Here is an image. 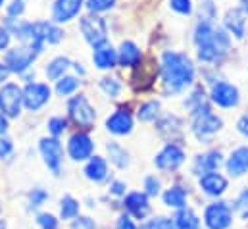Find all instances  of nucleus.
Instances as JSON below:
<instances>
[{"label": "nucleus", "instance_id": "7", "mask_svg": "<svg viewBox=\"0 0 248 229\" xmlns=\"http://www.w3.org/2000/svg\"><path fill=\"white\" fill-rule=\"evenodd\" d=\"M39 147H41V154H43L46 166L52 170L54 175H58L63 160V150L60 141L56 137H52V139H41V145Z\"/></svg>", "mask_w": 248, "mask_h": 229}, {"label": "nucleus", "instance_id": "26", "mask_svg": "<svg viewBox=\"0 0 248 229\" xmlns=\"http://www.w3.org/2000/svg\"><path fill=\"white\" fill-rule=\"evenodd\" d=\"M108 152H110V158H112V162L118 166V168H127L129 166V154H127V150H125L122 145H118V143H108Z\"/></svg>", "mask_w": 248, "mask_h": 229}, {"label": "nucleus", "instance_id": "10", "mask_svg": "<svg viewBox=\"0 0 248 229\" xmlns=\"http://www.w3.org/2000/svg\"><path fill=\"white\" fill-rule=\"evenodd\" d=\"M183 162H185V152H183L181 147H177V145H173V143L166 145V147L158 152V156L154 158V164H156L160 170H177Z\"/></svg>", "mask_w": 248, "mask_h": 229}, {"label": "nucleus", "instance_id": "41", "mask_svg": "<svg viewBox=\"0 0 248 229\" xmlns=\"http://www.w3.org/2000/svg\"><path fill=\"white\" fill-rule=\"evenodd\" d=\"M46 198H48V195H46V191H43V189H35V191L31 193V204H33V206H41Z\"/></svg>", "mask_w": 248, "mask_h": 229}, {"label": "nucleus", "instance_id": "33", "mask_svg": "<svg viewBox=\"0 0 248 229\" xmlns=\"http://www.w3.org/2000/svg\"><path fill=\"white\" fill-rule=\"evenodd\" d=\"M116 4V0H89L87 8L91 14H98V12H106Z\"/></svg>", "mask_w": 248, "mask_h": 229}, {"label": "nucleus", "instance_id": "43", "mask_svg": "<svg viewBox=\"0 0 248 229\" xmlns=\"http://www.w3.org/2000/svg\"><path fill=\"white\" fill-rule=\"evenodd\" d=\"M118 229H137V226L133 224V220L129 216H120L118 220Z\"/></svg>", "mask_w": 248, "mask_h": 229}, {"label": "nucleus", "instance_id": "31", "mask_svg": "<svg viewBox=\"0 0 248 229\" xmlns=\"http://www.w3.org/2000/svg\"><path fill=\"white\" fill-rule=\"evenodd\" d=\"M100 87L104 89V93H106L108 97H118L120 91H122V83H120L118 79H114V77H104V79L100 81Z\"/></svg>", "mask_w": 248, "mask_h": 229}, {"label": "nucleus", "instance_id": "29", "mask_svg": "<svg viewBox=\"0 0 248 229\" xmlns=\"http://www.w3.org/2000/svg\"><path fill=\"white\" fill-rule=\"evenodd\" d=\"M158 110H160V102H156V100L144 102V104L139 108V119H140V121H152V119H156Z\"/></svg>", "mask_w": 248, "mask_h": 229}, {"label": "nucleus", "instance_id": "16", "mask_svg": "<svg viewBox=\"0 0 248 229\" xmlns=\"http://www.w3.org/2000/svg\"><path fill=\"white\" fill-rule=\"evenodd\" d=\"M106 129L114 135H127L133 129V117L127 110H118L106 119Z\"/></svg>", "mask_w": 248, "mask_h": 229}, {"label": "nucleus", "instance_id": "25", "mask_svg": "<svg viewBox=\"0 0 248 229\" xmlns=\"http://www.w3.org/2000/svg\"><path fill=\"white\" fill-rule=\"evenodd\" d=\"M173 224H175V229H198L200 226V220L196 218V214L188 208H183L175 214L173 218Z\"/></svg>", "mask_w": 248, "mask_h": 229}, {"label": "nucleus", "instance_id": "12", "mask_svg": "<svg viewBox=\"0 0 248 229\" xmlns=\"http://www.w3.org/2000/svg\"><path fill=\"white\" fill-rule=\"evenodd\" d=\"M212 100L221 108H233L239 104V89L229 83H217L212 89Z\"/></svg>", "mask_w": 248, "mask_h": 229}, {"label": "nucleus", "instance_id": "14", "mask_svg": "<svg viewBox=\"0 0 248 229\" xmlns=\"http://www.w3.org/2000/svg\"><path fill=\"white\" fill-rule=\"evenodd\" d=\"M198 183H200V189L210 196H221L227 191V179L217 172L204 173Z\"/></svg>", "mask_w": 248, "mask_h": 229}, {"label": "nucleus", "instance_id": "37", "mask_svg": "<svg viewBox=\"0 0 248 229\" xmlns=\"http://www.w3.org/2000/svg\"><path fill=\"white\" fill-rule=\"evenodd\" d=\"M170 6L179 14H190L192 12V2L190 0H170Z\"/></svg>", "mask_w": 248, "mask_h": 229}, {"label": "nucleus", "instance_id": "35", "mask_svg": "<svg viewBox=\"0 0 248 229\" xmlns=\"http://www.w3.org/2000/svg\"><path fill=\"white\" fill-rule=\"evenodd\" d=\"M65 125H67V121H65L63 117H52V119L48 121V131H50L54 137H58L60 133L65 131Z\"/></svg>", "mask_w": 248, "mask_h": 229}, {"label": "nucleus", "instance_id": "48", "mask_svg": "<svg viewBox=\"0 0 248 229\" xmlns=\"http://www.w3.org/2000/svg\"><path fill=\"white\" fill-rule=\"evenodd\" d=\"M8 131V119L0 114V135H4Z\"/></svg>", "mask_w": 248, "mask_h": 229}, {"label": "nucleus", "instance_id": "15", "mask_svg": "<svg viewBox=\"0 0 248 229\" xmlns=\"http://www.w3.org/2000/svg\"><path fill=\"white\" fill-rule=\"evenodd\" d=\"M81 6H83V0H56L54 2V8H52L54 21L63 23V21L73 19L79 14Z\"/></svg>", "mask_w": 248, "mask_h": 229}, {"label": "nucleus", "instance_id": "49", "mask_svg": "<svg viewBox=\"0 0 248 229\" xmlns=\"http://www.w3.org/2000/svg\"><path fill=\"white\" fill-rule=\"evenodd\" d=\"M241 2H243V12L248 14V0H241Z\"/></svg>", "mask_w": 248, "mask_h": 229}, {"label": "nucleus", "instance_id": "11", "mask_svg": "<svg viewBox=\"0 0 248 229\" xmlns=\"http://www.w3.org/2000/svg\"><path fill=\"white\" fill-rule=\"evenodd\" d=\"M221 125H223V121L217 115H214L210 110H206V112L196 114L194 123H192V131L198 139H206V137L217 133L221 129Z\"/></svg>", "mask_w": 248, "mask_h": 229}, {"label": "nucleus", "instance_id": "19", "mask_svg": "<svg viewBox=\"0 0 248 229\" xmlns=\"http://www.w3.org/2000/svg\"><path fill=\"white\" fill-rule=\"evenodd\" d=\"M219 164H221V152H219V150H212V152L202 154V156L196 158V162H194V172L202 177L204 173L216 172V170L219 168Z\"/></svg>", "mask_w": 248, "mask_h": 229}, {"label": "nucleus", "instance_id": "5", "mask_svg": "<svg viewBox=\"0 0 248 229\" xmlns=\"http://www.w3.org/2000/svg\"><path fill=\"white\" fill-rule=\"evenodd\" d=\"M81 31L85 35V39L96 49L100 45L106 43V35H108V27L106 21L100 16H85L81 17Z\"/></svg>", "mask_w": 248, "mask_h": 229}, {"label": "nucleus", "instance_id": "4", "mask_svg": "<svg viewBox=\"0 0 248 229\" xmlns=\"http://www.w3.org/2000/svg\"><path fill=\"white\" fill-rule=\"evenodd\" d=\"M67 110H69V115L71 119L83 127V129H93L94 125V119H96V114H94V108L89 104L87 97L79 95V97H73L67 104Z\"/></svg>", "mask_w": 248, "mask_h": 229}, {"label": "nucleus", "instance_id": "39", "mask_svg": "<svg viewBox=\"0 0 248 229\" xmlns=\"http://www.w3.org/2000/svg\"><path fill=\"white\" fill-rule=\"evenodd\" d=\"M12 150H14L12 141H10L8 137L0 135V158H8V156L12 154Z\"/></svg>", "mask_w": 248, "mask_h": 229}, {"label": "nucleus", "instance_id": "38", "mask_svg": "<svg viewBox=\"0 0 248 229\" xmlns=\"http://www.w3.org/2000/svg\"><path fill=\"white\" fill-rule=\"evenodd\" d=\"M144 189H146V195L156 196L160 193V181L156 177H146L144 179Z\"/></svg>", "mask_w": 248, "mask_h": 229}, {"label": "nucleus", "instance_id": "28", "mask_svg": "<svg viewBox=\"0 0 248 229\" xmlns=\"http://www.w3.org/2000/svg\"><path fill=\"white\" fill-rule=\"evenodd\" d=\"M60 214H62V220H73L77 218L79 214V202L73 198V196H63L62 198V206H60Z\"/></svg>", "mask_w": 248, "mask_h": 229}, {"label": "nucleus", "instance_id": "51", "mask_svg": "<svg viewBox=\"0 0 248 229\" xmlns=\"http://www.w3.org/2000/svg\"><path fill=\"white\" fill-rule=\"evenodd\" d=\"M2 2H4V0H0V6H2Z\"/></svg>", "mask_w": 248, "mask_h": 229}, {"label": "nucleus", "instance_id": "45", "mask_svg": "<svg viewBox=\"0 0 248 229\" xmlns=\"http://www.w3.org/2000/svg\"><path fill=\"white\" fill-rule=\"evenodd\" d=\"M237 127H239V131H241L245 137H248V114H245L243 117H241V119H239Z\"/></svg>", "mask_w": 248, "mask_h": 229}, {"label": "nucleus", "instance_id": "40", "mask_svg": "<svg viewBox=\"0 0 248 229\" xmlns=\"http://www.w3.org/2000/svg\"><path fill=\"white\" fill-rule=\"evenodd\" d=\"M25 10V0H12L8 6V16H21Z\"/></svg>", "mask_w": 248, "mask_h": 229}, {"label": "nucleus", "instance_id": "34", "mask_svg": "<svg viewBox=\"0 0 248 229\" xmlns=\"http://www.w3.org/2000/svg\"><path fill=\"white\" fill-rule=\"evenodd\" d=\"M235 210L239 212V216H241L243 220H248V189H245V191L239 195V198H237V202H235Z\"/></svg>", "mask_w": 248, "mask_h": 229}, {"label": "nucleus", "instance_id": "22", "mask_svg": "<svg viewBox=\"0 0 248 229\" xmlns=\"http://www.w3.org/2000/svg\"><path fill=\"white\" fill-rule=\"evenodd\" d=\"M85 175H87L91 181H94V183L104 181V179L108 177V164H106V160L100 158V156L91 158L89 164H87V168H85Z\"/></svg>", "mask_w": 248, "mask_h": 229}, {"label": "nucleus", "instance_id": "52", "mask_svg": "<svg viewBox=\"0 0 248 229\" xmlns=\"http://www.w3.org/2000/svg\"><path fill=\"white\" fill-rule=\"evenodd\" d=\"M0 110H2V106H0ZM0 114H2V112H0Z\"/></svg>", "mask_w": 248, "mask_h": 229}, {"label": "nucleus", "instance_id": "9", "mask_svg": "<svg viewBox=\"0 0 248 229\" xmlns=\"http://www.w3.org/2000/svg\"><path fill=\"white\" fill-rule=\"evenodd\" d=\"M39 50H35L33 47H23V49H14L6 54V65L10 71H16V73H23L31 64L33 60L37 58Z\"/></svg>", "mask_w": 248, "mask_h": 229}, {"label": "nucleus", "instance_id": "32", "mask_svg": "<svg viewBox=\"0 0 248 229\" xmlns=\"http://www.w3.org/2000/svg\"><path fill=\"white\" fill-rule=\"evenodd\" d=\"M140 229H175V224L170 218H154V220L146 222Z\"/></svg>", "mask_w": 248, "mask_h": 229}, {"label": "nucleus", "instance_id": "2", "mask_svg": "<svg viewBox=\"0 0 248 229\" xmlns=\"http://www.w3.org/2000/svg\"><path fill=\"white\" fill-rule=\"evenodd\" d=\"M227 49H229V37L225 35L223 29H216V35L212 41L198 45V58L206 64H217L227 54Z\"/></svg>", "mask_w": 248, "mask_h": 229}, {"label": "nucleus", "instance_id": "6", "mask_svg": "<svg viewBox=\"0 0 248 229\" xmlns=\"http://www.w3.org/2000/svg\"><path fill=\"white\" fill-rule=\"evenodd\" d=\"M21 102H23V91L17 85L8 83V85L2 87V91H0V106H2L4 114L10 115V117L19 115Z\"/></svg>", "mask_w": 248, "mask_h": 229}, {"label": "nucleus", "instance_id": "13", "mask_svg": "<svg viewBox=\"0 0 248 229\" xmlns=\"http://www.w3.org/2000/svg\"><path fill=\"white\" fill-rule=\"evenodd\" d=\"M67 152L77 162L91 158V154H93V141H91V137L87 133H75L69 139V143H67Z\"/></svg>", "mask_w": 248, "mask_h": 229}, {"label": "nucleus", "instance_id": "46", "mask_svg": "<svg viewBox=\"0 0 248 229\" xmlns=\"http://www.w3.org/2000/svg\"><path fill=\"white\" fill-rule=\"evenodd\" d=\"M114 195H124L125 193V183L122 181H116V183H112V189H110Z\"/></svg>", "mask_w": 248, "mask_h": 229}, {"label": "nucleus", "instance_id": "30", "mask_svg": "<svg viewBox=\"0 0 248 229\" xmlns=\"http://www.w3.org/2000/svg\"><path fill=\"white\" fill-rule=\"evenodd\" d=\"M77 87H79V81L75 77H62L56 85V91H58V95L63 97V95H71Z\"/></svg>", "mask_w": 248, "mask_h": 229}, {"label": "nucleus", "instance_id": "47", "mask_svg": "<svg viewBox=\"0 0 248 229\" xmlns=\"http://www.w3.org/2000/svg\"><path fill=\"white\" fill-rule=\"evenodd\" d=\"M10 75V69H8V65L6 64H0V83L2 81H6V77Z\"/></svg>", "mask_w": 248, "mask_h": 229}, {"label": "nucleus", "instance_id": "8", "mask_svg": "<svg viewBox=\"0 0 248 229\" xmlns=\"http://www.w3.org/2000/svg\"><path fill=\"white\" fill-rule=\"evenodd\" d=\"M50 100V89L43 83H29L23 89V104L27 110H39Z\"/></svg>", "mask_w": 248, "mask_h": 229}, {"label": "nucleus", "instance_id": "20", "mask_svg": "<svg viewBox=\"0 0 248 229\" xmlns=\"http://www.w3.org/2000/svg\"><path fill=\"white\" fill-rule=\"evenodd\" d=\"M93 60H94L96 67H100V69H110V67H114L116 62H118V52H116L110 45L104 43V45H100V47L94 49Z\"/></svg>", "mask_w": 248, "mask_h": 229}, {"label": "nucleus", "instance_id": "27", "mask_svg": "<svg viewBox=\"0 0 248 229\" xmlns=\"http://www.w3.org/2000/svg\"><path fill=\"white\" fill-rule=\"evenodd\" d=\"M69 60L65 56H60V58H54L50 64H48V67H46V75H48V79H62V75L65 73V69L69 67Z\"/></svg>", "mask_w": 248, "mask_h": 229}, {"label": "nucleus", "instance_id": "3", "mask_svg": "<svg viewBox=\"0 0 248 229\" xmlns=\"http://www.w3.org/2000/svg\"><path fill=\"white\" fill-rule=\"evenodd\" d=\"M204 224L208 229H229L233 224V210L227 202H214L204 210Z\"/></svg>", "mask_w": 248, "mask_h": 229}, {"label": "nucleus", "instance_id": "44", "mask_svg": "<svg viewBox=\"0 0 248 229\" xmlns=\"http://www.w3.org/2000/svg\"><path fill=\"white\" fill-rule=\"evenodd\" d=\"M8 45H10V33L4 27H0V50H4Z\"/></svg>", "mask_w": 248, "mask_h": 229}, {"label": "nucleus", "instance_id": "36", "mask_svg": "<svg viewBox=\"0 0 248 229\" xmlns=\"http://www.w3.org/2000/svg\"><path fill=\"white\" fill-rule=\"evenodd\" d=\"M37 222L43 229H58V220L52 214H41L37 218Z\"/></svg>", "mask_w": 248, "mask_h": 229}, {"label": "nucleus", "instance_id": "23", "mask_svg": "<svg viewBox=\"0 0 248 229\" xmlns=\"http://www.w3.org/2000/svg\"><path fill=\"white\" fill-rule=\"evenodd\" d=\"M164 204L170 208H177L183 210L186 208V191L181 187H171L164 193Z\"/></svg>", "mask_w": 248, "mask_h": 229}, {"label": "nucleus", "instance_id": "1", "mask_svg": "<svg viewBox=\"0 0 248 229\" xmlns=\"http://www.w3.org/2000/svg\"><path fill=\"white\" fill-rule=\"evenodd\" d=\"M162 77L166 93H179L194 79V65L190 58L181 52L168 50L162 56Z\"/></svg>", "mask_w": 248, "mask_h": 229}, {"label": "nucleus", "instance_id": "18", "mask_svg": "<svg viewBox=\"0 0 248 229\" xmlns=\"http://www.w3.org/2000/svg\"><path fill=\"white\" fill-rule=\"evenodd\" d=\"M225 166L233 177L245 175L248 172V147H239L237 150H233Z\"/></svg>", "mask_w": 248, "mask_h": 229}, {"label": "nucleus", "instance_id": "21", "mask_svg": "<svg viewBox=\"0 0 248 229\" xmlns=\"http://www.w3.org/2000/svg\"><path fill=\"white\" fill-rule=\"evenodd\" d=\"M225 27L237 37V39H243L245 37V27H247V19L243 16L241 10H229L225 14Z\"/></svg>", "mask_w": 248, "mask_h": 229}, {"label": "nucleus", "instance_id": "24", "mask_svg": "<svg viewBox=\"0 0 248 229\" xmlns=\"http://www.w3.org/2000/svg\"><path fill=\"white\" fill-rule=\"evenodd\" d=\"M118 60H120L122 65H137L139 60H140V50H139V47H137L135 43H131V41L122 43Z\"/></svg>", "mask_w": 248, "mask_h": 229}, {"label": "nucleus", "instance_id": "42", "mask_svg": "<svg viewBox=\"0 0 248 229\" xmlns=\"http://www.w3.org/2000/svg\"><path fill=\"white\" fill-rule=\"evenodd\" d=\"M71 229H94V224H93L89 218H79V220L71 226Z\"/></svg>", "mask_w": 248, "mask_h": 229}, {"label": "nucleus", "instance_id": "17", "mask_svg": "<svg viewBox=\"0 0 248 229\" xmlns=\"http://www.w3.org/2000/svg\"><path fill=\"white\" fill-rule=\"evenodd\" d=\"M125 208L139 220L146 218L150 212V204H148V196L144 193H129L125 196Z\"/></svg>", "mask_w": 248, "mask_h": 229}, {"label": "nucleus", "instance_id": "50", "mask_svg": "<svg viewBox=\"0 0 248 229\" xmlns=\"http://www.w3.org/2000/svg\"><path fill=\"white\" fill-rule=\"evenodd\" d=\"M0 229H6V224H4V222H0Z\"/></svg>", "mask_w": 248, "mask_h": 229}]
</instances>
